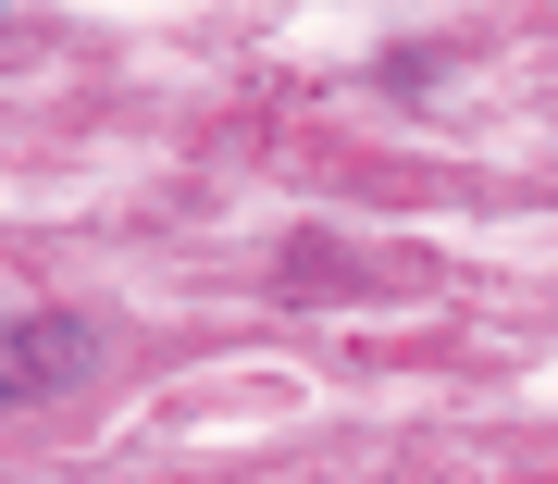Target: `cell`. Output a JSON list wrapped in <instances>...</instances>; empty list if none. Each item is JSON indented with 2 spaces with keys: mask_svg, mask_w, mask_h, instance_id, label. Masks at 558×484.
<instances>
[{
  "mask_svg": "<svg viewBox=\"0 0 558 484\" xmlns=\"http://www.w3.org/2000/svg\"><path fill=\"white\" fill-rule=\"evenodd\" d=\"M62 361H75L62 336H50V348H0V398H25V385H38V373H62Z\"/></svg>",
  "mask_w": 558,
  "mask_h": 484,
  "instance_id": "cell-1",
  "label": "cell"
}]
</instances>
